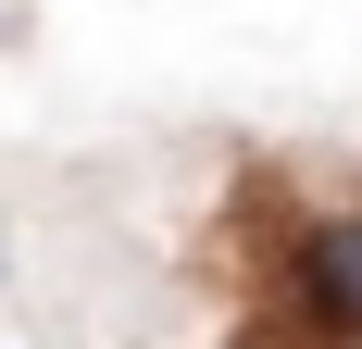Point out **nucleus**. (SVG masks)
<instances>
[{
	"label": "nucleus",
	"instance_id": "nucleus-1",
	"mask_svg": "<svg viewBox=\"0 0 362 349\" xmlns=\"http://www.w3.org/2000/svg\"><path fill=\"white\" fill-rule=\"evenodd\" d=\"M288 312H300V337H362V212L300 225V249H288Z\"/></svg>",
	"mask_w": 362,
	"mask_h": 349
}]
</instances>
